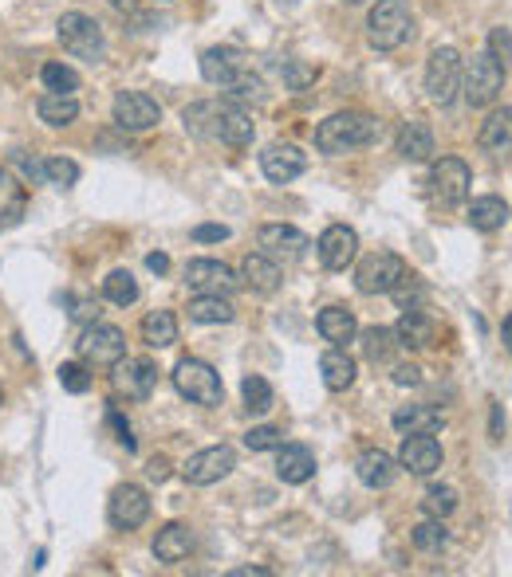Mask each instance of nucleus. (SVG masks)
<instances>
[{"mask_svg": "<svg viewBox=\"0 0 512 577\" xmlns=\"http://www.w3.org/2000/svg\"><path fill=\"white\" fill-rule=\"evenodd\" d=\"M233 577H268L265 566H245V569H233Z\"/></svg>", "mask_w": 512, "mask_h": 577, "instance_id": "864d4df0", "label": "nucleus"}, {"mask_svg": "<svg viewBox=\"0 0 512 577\" xmlns=\"http://www.w3.org/2000/svg\"><path fill=\"white\" fill-rule=\"evenodd\" d=\"M256 126L253 118H248V111L241 103H213V138H221L225 146L233 149H245L248 142H253Z\"/></svg>", "mask_w": 512, "mask_h": 577, "instance_id": "4468645a", "label": "nucleus"}, {"mask_svg": "<svg viewBox=\"0 0 512 577\" xmlns=\"http://www.w3.org/2000/svg\"><path fill=\"white\" fill-rule=\"evenodd\" d=\"M390 425L402 437H410V432H442L446 429V412L434 409V405H402V409H394Z\"/></svg>", "mask_w": 512, "mask_h": 577, "instance_id": "393cba45", "label": "nucleus"}, {"mask_svg": "<svg viewBox=\"0 0 512 577\" xmlns=\"http://www.w3.org/2000/svg\"><path fill=\"white\" fill-rule=\"evenodd\" d=\"M193 240L198 244H221V240H229V228L225 224H198V228H193Z\"/></svg>", "mask_w": 512, "mask_h": 577, "instance_id": "a18cd8bd", "label": "nucleus"}, {"mask_svg": "<svg viewBox=\"0 0 512 577\" xmlns=\"http://www.w3.org/2000/svg\"><path fill=\"white\" fill-rule=\"evenodd\" d=\"M414 36V12L407 0H379L367 16V39L375 52H399Z\"/></svg>", "mask_w": 512, "mask_h": 577, "instance_id": "f03ea898", "label": "nucleus"}, {"mask_svg": "<svg viewBox=\"0 0 512 577\" xmlns=\"http://www.w3.org/2000/svg\"><path fill=\"white\" fill-rule=\"evenodd\" d=\"M315 252H320V263L327 271H347L355 263V256H359V236H355V228H347V224H332V228L320 236Z\"/></svg>", "mask_w": 512, "mask_h": 577, "instance_id": "ddd939ff", "label": "nucleus"}, {"mask_svg": "<svg viewBox=\"0 0 512 577\" xmlns=\"http://www.w3.org/2000/svg\"><path fill=\"white\" fill-rule=\"evenodd\" d=\"M399 467L410 475H434L442 467V444L434 432H410L399 448Z\"/></svg>", "mask_w": 512, "mask_h": 577, "instance_id": "f3484780", "label": "nucleus"}, {"mask_svg": "<svg viewBox=\"0 0 512 577\" xmlns=\"http://www.w3.org/2000/svg\"><path fill=\"white\" fill-rule=\"evenodd\" d=\"M260 169H265V178L272 181V185H288V181H296L308 169V158L304 149L292 146V142H272V146L260 154Z\"/></svg>", "mask_w": 512, "mask_h": 577, "instance_id": "dca6fc26", "label": "nucleus"}, {"mask_svg": "<svg viewBox=\"0 0 512 577\" xmlns=\"http://www.w3.org/2000/svg\"><path fill=\"white\" fill-rule=\"evenodd\" d=\"M504 350H509V354H512V315L504 318Z\"/></svg>", "mask_w": 512, "mask_h": 577, "instance_id": "5fc2aeb1", "label": "nucleus"}, {"mask_svg": "<svg viewBox=\"0 0 512 577\" xmlns=\"http://www.w3.org/2000/svg\"><path fill=\"white\" fill-rule=\"evenodd\" d=\"M143 342L151 350H170L178 342V318H174V310H151L143 318Z\"/></svg>", "mask_w": 512, "mask_h": 577, "instance_id": "7c9ffc66", "label": "nucleus"}, {"mask_svg": "<svg viewBox=\"0 0 512 577\" xmlns=\"http://www.w3.org/2000/svg\"><path fill=\"white\" fill-rule=\"evenodd\" d=\"M193 554V531L186 522H166L158 534H154V558L162 566H178Z\"/></svg>", "mask_w": 512, "mask_h": 577, "instance_id": "412c9836", "label": "nucleus"}, {"mask_svg": "<svg viewBox=\"0 0 512 577\" xmlns=\"http://www.w3.org/2000/svg\"><path fill=\"white\" fill-rule=\"evenodd\" d=\"M407 275V263L394 252H370L367 260L355 268V287L363 295H390L399 287V280Z\"/></svg>", "mask_w": 512, "mask_h": 577, "instance_id": "6e6552de", "label": "nucleus"}, {"mask_svg": "<svg viewBox=\"0 0 512 577\" xmlns=\"http://www.w3.org/2000/svg\"><path fill=\"white\" fill-rule=\"evenodd\" d=\"M434 323H430L426 310L410 307L407 315L399 318V326H394V338H399L402 350H426V346H434Z\"/></svg>", "mask_w": 512, "mask_h": 577, "instance_id": "c85d7f7f", "label": "nucleus"}, {"mask_svg": "<svg viewBox=\"0 0 512 577\" xmlns=\"http://www.w3.org/2000/svg\"><path fill=\"white\" fill-rule=\"evenodd\" d=\"M461 56H457L454 47H434L430 52V64H426V94L430 103L437 106H454L457 91H461Z\"/></svg>", "mask_w": 512, "mask_h": 577, "instance_id": "423d86ee", "label": "nucleus"}, {"mask_svg": "<svg viewBox=\"0 0 512 577\" xmlns=\"http://www.w3.org/2000/svg\"><path fill=\"white\" fill-rule=\"evenodd\" d=\"M315 330L323 335V342L347 346L355 335H359V323H355V315L347 307H327V310H320V318H315Z\"/></svg>", "mask_w": 512, "mask_h": 577, "instance_id": "c756f323", "label": "nucleus"}, {"mask_svg": "<svg viewBox=\"0 0 512 577\" xmlns=\"http://www.w3.org/2000/svg\"><path fill=\"white\" fill-rule=\"evenodd\" d=\"M107 420H111V429H114V432H119V444H123V448H126V452H134V437H131V425H126V420H123V412H119V409H111V412H107Z\"/></svg>", "mask_w": 512, "mask_h": 577, "instance_id": "49530a36", "label": "nucleus"}, {"mask_svg": "<svg viewBox=\"0 0 512 577\" xmlns=\"http://www.w3.org/2000/svg\"><path fill=\"white\" fill-rule=\"evenodd\" d=\"M355 373H359V365H355V358L343 350V346H335V350H327V354L320 358V377L323 385L332 393H347L355 385Z\"/></svg>", "mask_w": 512, "mask_h": 577, "instance_id": "a878e982", "label": "nucleus"}, {"mask_svg": "<svg viewBox=\"0 0 512 577\" xmlns=\"http://www.w3.org/2000/svg\"><path fill=\"white\" fill-rule=\"evenodd\" d=\"M245 444H248V452H272V448L285 444V432L272 429V425H260V429L245 432Z\"/></svg>", "mask_w": 512, "mask_h": 577, "instance_id": "79ce46f5", "label": "nucleus"}, {"mask_svg": "<svg viewBox=\"0 0 512 577\" xmlns=\"http://www.w3.org/2000/svg\"><path fill=\"white\" fill-rule=\"evenodd\" d=\"M379 131H382L379 118H370V114L363 111H340L315 126V149L340 158V154H352V149L375 146Z\"/></svg>", "mask_w": 512, "mask_h": 577, "instance_id": "f257e3e1", "label": "nucleus"}, {"mask_svg": "<svg viewBox=\"0 0 512 577\" xmlns=\"http://www.w3.org/2000/svg\"><path fill=\"white\" fill-rule=\"evenodd\" d=\"M107 519H111L114 531H138L146 519H151V499L138 484H123L111 491V504H107Z\"/></svg>", "mask_w": 512, "mask_h": 577, "instance_id": "9b49d317", "label": "nucleus"}, {"mask_svg": "<svg viewBox=\"0 0 512 577\" xmlns=\"http://www.w3.org/2000/svg\"><path fill=\"white\" fill-rule=\"evenodd\" d=\"M469 185H474V173H469V166L461 158H442L430 169V189H434L442 205H461L469 196Z\"/></svg>", "mask_w": 512, "mask_h": 577, "instance_id": "f8f14e48", "label": "nucleus"}, {"mask_svg": "<svg viewBox=\"0 0 512 577\" xmlns=\"http://www.w3.org/2000/svg\"><path fill=\"white\" fill-rule=\"evenodd\" d=\"M399 460L390 456V452H382V448H367L359 460H355V475H359V484L370 487V491H382V487H390L394 479H399Z\"/></svg>", "mask_w": 512, "mask_h": 577, "instance_id": "aec40b11", "label": "nucleus"}, {"mask_svg": "<svg viewBox=\"0 0 512 577\" xmlns=\"http://www.w3.org/2000/svg\"><path fill=\"white\" fill-rule=\"evenodd\" d=\"M233 467H237V452L229 444H213V448L193 452V456L186 460V467H181V475H186V484H193V487H213V484H221Z\"/></svg>", "mask_w": 512, "mask_h": 577, "instance_id": "1a4fd4ad", "label": "nucleus"}, {"mask_svg": "<svg viewBox=\"0 0 512 577\" xmlns=\"http://www.w3.org/2000/svg\"><path fill=\"white\" fill-rule=\"evenodd\" d=\"M44 178H48L52 185H59V189H71L79 181V166L71 158H48L44 161Z\"/></svg>", "mask_w": 512, "mask_h": 577, "instance_id": "a19ab883", "label": "nucleus"}, {"mask_svg": "<svg viewBox=\"0 0 512 577\" xmlns=\"http://www.w3.org/2000/svg\"><path fill=\"white\" fill-rule=\"evenodd\" d=\"M241 397H245V409L256 412V417L272 409V385H268L260 373H248L245 382H241Z\"/></svg>", "mask_w": 512, "mask_h": 577, "instance_id": "e433bc0d", "label": "nucleus"}, {"mask_svg": "<svg viewBox=\"0 0 512 577\" xmlns=\"http://www.w3.org/2000/svg\"><path fill=\"white\" fill-rule=\"evenodd\" d=\"M233 303H229V295H198L190 303V318L201 326H221V323H233Z\"/></svg>", "mask_w": 512, "mask_h": 577, "instance_id": "72a5a7b5", "label": "nucleus"}, {"mask_svg": "<svg viewBox=\"0 0 512 577\" xmlns=\"http://www.w3.org/2000/svg\"><path fill=\"white\" fill-rule=\"evenodd\" d=\"M394 149H399V158H407V161H430V154H434V131H430L422 118L402 122Z\"/></svg>", "mask_w": 512, "mask_h": 577, "instance_id": "cd10ccee", "label": "nucleus"}, {"mask_svg": "<svg viewBox=\"0 0 512 577\" xmlns=\"http://www.w3.org/2000/svg\"><path fill=\"white\" fill-rule=\"evenodd\" d=\"M260 248L272 260H280V256L285 260H300L308 252V236L300 228H292V224H265L260 228Z\"/></svg>", "mask_w": 512, "mask_h": 577, "instance_id": "4be33fe9", "label": "nucleus"}, {"mask_svg": "<svg viewBox=\"0 0 512 577\" xmlns=\"http://www.w3.org/2000/svg\"><path fill=\"white\" fill-rule=\"evenodd\" d=\"M158 385V365L151 358H123L114 365V389L131 400H146Z\"/></svg>", "mask_w": 512, "mask_h": 577, "instance_id": "2eb2a0df", "label": "nucleus"}, {"mask_svg": "<svg viewBox=\"0 0 512 577\" xmlns=\"http://www.w3.org/2000/svg\"><path fill=\"white\" fill-rule=\"evenodd\" d=\"M76 350H79V358H84L87 365L111 370V365H119L126 358V335L111 323H91L84 335H79Z\"/></svg>", "mask_w": 512, "mask_h": 577, "instance_id": "0eeeda50", "label": "nucleus"}, {"mask_svg": "<svg viewBox=\"0 0 512 577\" xmlns=\"http://www.w3.org/2000/svg\"><path fill=\"white\" fill-rule=\"evenodd\" d=\"M40 79H44V87H48V91H56V94H76L79 91V75L71 71L67 64H44Z\"/></svg>", "mask_w": 512, "mask_h": 577, "instance_id": "58836bf2", "label": "nucleus"}, {"mask_svg": "<svg viewBox=\"0 0 512 577\" xmlns=\"http://www.w3.org/2000/svg\"><path fill=\"white\" fill-rule=\"evenodd\" d=\"M352 4H355V0H352Z\"/></svg>", "mask_w": 512, "mask_h": 577, "instance_id": "6e6d98bb", "label": "nucleus"}, {"mask_svg": "<svg viewBox=\"0 0 512 577\" xmlns=\"http://www.w3.org/2000/svg\"><path fill=\"white\" fill-rule=\"evenodd\" d=\"M280 263L272 260V256H245V263H241V283H245L248 291H256V295H272L276 287H280Z\"/></svg>", "mask_w": 512, "mask_h": 577, "instance_id": "b1692460", "label": "nucleus"}, {"mask_svg": "<svg viewBox=\"0 0 512 577\" xmlns=\"http://www.w3.org/2000/svg\"><path fill=\"white\" fill-rule=\"evenodd\" d=\"M146 475H151V479H166V475H170V464H166V456H154L151 464H146Z\"/></svg>", "mask_w": 512, "mask_h": 577, "instance_id": "8fccbe9b", "label": "nucleus"}, {"mask_svg": "<svg viewBox=\"0 0 512 577\" xmlns=\"http://www.w3.org/2000/svg\"><path fill=\"white\" fill-rule=\"evenodd\" d=\"M489 56H493L497 64L509 71V64H512V32L509 29H493V32H489Z\"/></svg>", "mask_w": 512, "mask_h": 577, "instance_id": "c03bdc74", "label": "nucleus"}, {"mask_svg": "<svg viewBox=\"0 0 512 577\" xmlns=\"http://www.w3.org/2000/svg\"><path fill=\"white\" fill-rule=\"evenodd\" d=\"M245 71H253V67H248L245 56L233 52V47H209L205 56H201V75H205V83L221 87V91H229Z\"/></svg>", "mask_w": 512, "mask_h": 577, "instance_id": "a211bd4d", "label": "nucleus"}, {"mask_svg": "<svg viewBox=\"0 0 512 577\" xmlns=\"http://www.w3.org/2000/svg\"><path fill=\"white\" fill-rule=\"evenodd\" d=\"M276 452H280V456H276V475H280L285 484L300 487L315 475V456L304 444H280Z\"/></svg>", "mask_w": 512, "mask_h": 577, "instance_id": "5701e85b", "label": "nucleus"}, {"mask_svg": "<svg viewBox=\"0 0 512 577\" xmlns=\"http://www.w3.org/2000/svg\"><path fill=\"white\" fill-rule=\"evenodd\" d=\"M36 114L48 126H71V122L79 118V103H76V94H56V91H48L44 99L36 103Z\"/></svg>", "mask_w": 512, "mask_h": 577, "instance_id": "473e14b6", "label": "nucleus"}, {"mask_svg": "<svg viewBox=\"0 0 512 577\" xmlns=\"http://www.w3.org/2000/svg\"><path fill=\"white\" fill-rule=\"evenodd\" d=\"M422 511H426L430 519H446V514L457 511V491L454 487H430V491L422 495Z\"/></svg>", "mask_w": 512, "mask_h": 577, "instance_id": "ea45409f", "label": "nucleus"}, {"mask_svg": "<svg viewBox=\"0 0 512 577\" xmlns=\"http://www.w3.org/2000/svg\"><path fill=\"white\" fill-rule=\"evenodd\" d=\"M394 385H422V370L418 365H394Z\"/></svg>", "mask_w": 512, "mask_h": 577, "instance_id": "09e8293b", "label": "nucleus"}, {"mask_svg": "<svg viewBox=\"0 0 512 577\" xmlns=\"http://www.w3.org/2000/svg\"><path fill=\"white\" fill-rule=\"evenodd\" d=\"M394 346H399V338H394V330H387V326H367L363 330V354H367V362H387L390 354H394Z\"/></svg>", "mask_w": 512, "mask_h": 577, "instance_id": "c9c22d12", "label": "nucleus"}, {"mask_svg": "<svg viewBox=\"0 0 512 577\" xmlns=\"http://www.w3.org/2000/svg\"><path fill=\"white\" fill-rule=\"evenodd\" d=\"M315 79V71L312 67H304V64H288V83L296 87V91H300V87H308Z\"/></svg>", "mask_w": 512, "mask_h": 577, "instance_id": "de8ad7c7", "label": "nucleus"}, {"mask_svg": "<svg viewBox=\"0 0 512 577\" xmlns=\"http://www.w3.org/2000/svg\"><path fill=\"white\" fill-rule=\"evenodd\" d=\"M469 224H474L477 233H497L509 224V205H504L501 196H477L474 205H469Z\"/></svg>", "mask_w": 512, "mask_h": 577, "instance_id": "2f4dec72", "label": "nucleus"}, {"mask_svg": "<svg viewBox=\"0 0 512 577\" xmlns=\"http://www.w3.org/2000/svg\"><path fill=\"white\" fill-rule=\"evenodd\" d=\"M56 373H59V385H64L67 393H87V389H91V373H87V365L64 362Z\"/></svg>", "mask_w": 512, "mask_h": 577, "instance_id": "37998d69", "label": "nucleus"}, {"mask_svg": "<svg viewBox=\"0 0 512 577\" xmlns=\"http://www.w3.org/2000/svg\"><path fill=\"white\" fill-rule=\"evenodd\" d=\"M111 114L126 134L154 131V126L162 122V106L154 103L146 91H119L114 94V103H111Z\"/></svg>", "mask_w": 512, "mask_h": 577, "instance_id": "9d476101", "label": "nucleus"}, {"mask_svg": "<svg viewBox=\"0 0 512 577\" xmlns=\"http://www.w3.org/2000/svg\"><path fill=\"white\" fill-rule=\"evenodd\" d=\"M504 87V67L497 64L489 52H477L474 59H469V67H465L461 75V91H465V103L469 106H493L497 94H501Z\"/></svg>", "mask_w": 512, "mask_h": 577, "instance_id": "39448f33", "label": "nucleus"}, {"mask_svg": "<svg viewBox=\"0 0 512 577\" xmlns=\"http://www.w3.org/2000/svg\"><path fill=\"white\" fill-rule=\"evenodd\" d=\"M103 295H107V303H114V307H131V303H138V280H134L126 268L111 271V275L103 280Z\"/></svg>", "mask_w": 512, "mask_h": 577, "instance_id": "f704fd0d", "label": "nucleus"}, {"mask_svg": "<svg viewBox=\"0 0 512 577\" xmlns=\"http://www.w3.org/2000/svg\"><path fill=\"white\" fill-rule=\"evenodd\" d=\"M56 32L64 52H71V56L84 59V64H103L107 59V36L96 16H87V12H64Z\"/></svg>", "mask_w": 512, "mask_h": 577, "instance_id": "7ed1b4c3", "label": "nucleus"}, {"mask_svg": "<svg viewBox=\"0 0 512 577\" xmlns=\"http://www.w3.org/2000/svg\"><path fill=\"white\" fill-rule=\"evenodd\" d=\"M71 315H76V318H79V323H91V318H96V315H99V307H96V303H79V307H76V310H71Z\"/></svg>", "mask_w": 512, "mask_h": 577, "instance_id": "603ef678", "label": "nucleus"}, {"mask_svg": "<svg viewBox=\"0 0 512 577\" xmlns=\"http://www.w3.org/2000/svg\"><path fill=\"white\" fill-rule=\"evenodd\" d=\"M410 539H414V546L422 550V554H437V550H446L449 534H446V527H442V519H426V522H418Z\"/></svg>", "mask_w": 512, "mask_h": 577, "instance_id": "4c0bfd02", "label": "nucleus"}, {"mask_svg": "<svg viewBox=\"0 0 512 577\" xmlns=\"http://www.w3.org/2000/svg\"><path fill=\"white\" fill-rule=\"evenodd\" d=\"M477 146H481L485 154H493V158L509 154V149H512V106H501V111H493L489 118L481 122Z\"/></svg>", "mask_w": 512, "mask_h": 577, "instance_id": "bb28decb", "label": "nucleus"}, {"mask_svg": "<svg viewBox=\"0 0 512 577\" xmlns=\"http://www.w3.org/2000/svg\"><path fill=\"white\" fill-rule=\"evenodd\" d=\"M186 283L198 295H229L241 280L221 260H190L186 263Z\"/></svg>", "mask_w": 512, "mask_h": 577, "instance_id": "6ab92c4d", "label": "nucleus"}, {"mask_svg": "<svg viewBox=\"0 0 512 577\" xmlns=\"http://www.w3.org/2000/svg\"><path fill=\"white\" fill-rule=\"evenodd\" d=\"M174 389L186 400H193V405H205V409H213V405L225 400L221 373L209 362H201V358H181V362L174 365Z\"/></svg>", "mask_w": 512, "mask_h": 577, "instance_id": "20e7f679", "label": "nucleus"}, {"mask_svg": "<svg viewBox=\"0 0 512 577\" xmlns=\"http://www.w3.org/2000/svg\"><path fill=\"white\" fill-rule=\"evenodd\" d=\"M146 268L154 271V275H166L170 271V256H162V252H151L146 256Z\"/></svg>", "mask_w": 512, "mask_h": 577, "instance_id": "3c124183", "label": "nucleus"}]
</instances>
